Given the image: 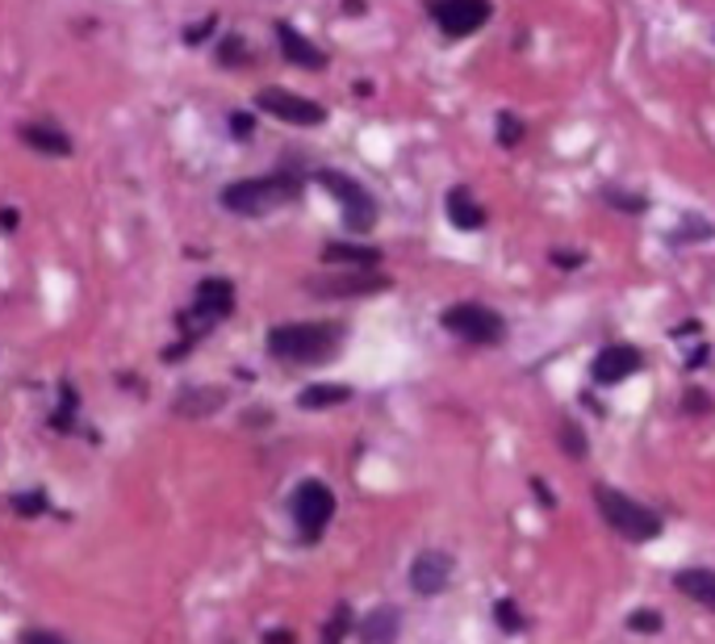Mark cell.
<instances>
[{
    "instance_id": "1",
    "label": "cell",
    "mask_w": 715,
    "mask_h": 644,
    "mask_svg": "<svg viewBox=\"0 0 715 644\" xmlns=\"http://www.w3.org/2000/svg\"><path fill=\"white\" fill-rule=\"evenodd\" d=\"M343 331L331 323H289L268 335V352L285 364H323L339 352Z\"/></svg>"
},
{
    "instance_id": "2",
    "label": "cell",
    "mask_w": 715,
    "mask_h": 644,
    "mask_svg": "<svg viewBox=\"0 0 715 644\" xmlns=\"http://www.w3.org/2000/svg\"><path fill=\"white\" fill-rule=\"evenodd\" d=\"M297 192H302V180L289 176V172H277V176H256V180L226 185V189H222V206H226L231 214L260 218V214H268V210H277V206L297 201Z\"/></svg>"
},
{
    "instance_id": "3",
    "label": "cell",
    "mask_w": 715,
    "mask_h": 644,
    "mask_svg": "<svg viewBox=\"0 0 715 644\" xmlns=\"http://www.w3.org/2000/svg\"><path fill=\"white\" fill-rule=\"evenodd\" d=\"M595 502H598V511H602V519L616 527L623 540H632V545H644V540L661 536V519H657L648 506H641V502H632L628 494H620V490H611V485H598Z\"/></svg>"
},
{
    "instance_id": "4",
    "label": "cell",
    "mask_w": 715,
    "mask_h": 644,
    "mask_svg": "<svg viewBox=\"0 0 715 644\" xmlns=\"http://www.w3.org/2000/svg\"><path fill=\"white\" fill-rule=\"evenodd\" d=\"M444 331H453L465 343H481V348H494L506 335L502 314H494L490 306H477V302H460L453 311H444Z\"/></svg>"
},
{
    "instance_id": "5",
    "label": "cell",
    "mask_w": 715,
    "mask_h": 644,
    "mask_svg": "<svg viewBox=\"0 0 715 644\" xmlns=\"http://www.w3.org/2000/svg\"><path fill=\"white\" fill-rule=\"evenodd\" d=\"M318 185L343 206L348 231H373V222H377V201L368 197V189H364L360 180L343 176V172H318Z\"/></svg>"
},
{
    "instance_id": "6",
    "label": "cell",
    "mask_w": 715,
    "mask_h": 644,
    "mask_svg": "<svg viewBox=\"0 0 715 644\" xmlns=\"http://www.w3.org/2000/svg\"><path fill=\"white\" fill-rule=\"evenodd\" d=\"M427 13L448 38H469L473 30L490 22L494 9H490V0H431Z\"/></svg>"
},
{
    "instance_id": "7",
    "label": "cell",
    "mask_w": 715,
    "mask_h": 644,
    "mask_svg": "<svg viewBox=\"0 0 715 644\" xmlns=\"http://www.w3.org/2000/svg\"><path fill=\"white\" fill-rule=\"evenodd\" d=\"M235 311V285L231 281H222V277H210V281H201L197 285V297H192V311L185 314V331L192 335V327H214L222 323L226 314Z\"/></svg>"
},
{
    "instance_id": "8",
    "label": "cell",
    "mask_w": 715,
    "mask_h": 644,
    "mask_svg": "<svg viewBox=\"0 0 715 644\" xmlns=\"http://www.w3.org/2000/svg\"><path fill=\"white\" fill-rule=\"evenodd\" d=\"M256 105H260L263 114L289 121V126H323V121H327V109H323L318 101L289 93V89H260Z\"/></svg>"
},
{
    "instance_id": "9",
    "label": "cell",
    "mask_w": 715,
    "mask_h": 644,
    "mask_svg": "<svg viewBox=\"0 0 715 644\" xmlns=\"http://www.w3.org/2000/svg\"><path fill=\"white\" fill-rule=\"evenodd\" d=\"M335 515V494L323 485V481H302V490H297V499H293V519L302 527V536L306 540H318L323 536V527L331 524Z\"/></svg>"
},
{
    "instance_id": "10",
    "label": "cell",
    "mask_w": 715,
    "mask_h": 644,
    "mask_svg": "<svg viewBox=\"0 0 715 644\" xmlns=\"http://www.w3.org/2000/svg\"><path fill=\"white\" fill-rule=\"evenodd\" d=\"M595 382L598 385H620L628 382L632 373H641V352L632 348V343H611V348H602L595 356Z\"/></svg>"
},
{
    "instance_id": "11",
    "label": "cell",
    "mask_w": 715,
    "mask_h": 644,
    "mask_svg": "<svg viewBox=\"0 0 715 644\" xmlns=\"http://www.w3.org/2000/svg\"><path fill=\"white\" fill-rule=\"evenodd\" d=\"M448 577H453V557L439 549L431 552H419L414 557V565H410V586L419 590V595H439L444 586H448Z\"/></svg>"
},
{
    "instance_id": "12",
    "label": "cell",
    "mask_w": 715,
    "mask_h": 644,
    "mask_svg": "<svg viewBox=\"0 0 715 644\" xmlns=\"http://www.w3.org/2000/svg\"><path fill=\"white\" fill-rule=\"evenodd\" d=\"M389 281L377 272H348V277H327V281H310V293L318 297H364V293H377Z\"/></svg>"
},
{
    "instance_id": "13",
    "label": "cell",
    "mask_w": 715,
    "mask_h": 644,
    "mask_svg": "<svg viewBox=\"0 0 715 644\" xmlns=\"http://www.w3.org/2000/svg\"><path fill=\"white\" fill-rule=\"evenodd\" d=\"M277 43H281V55H285L293 68H306V72H323L327 68V55L314 47L310 38H302L293 25H277Z\"/></svg>"
},
{
    "instance_id": "14",
    "label": "cell",
    "mask_w": 715,
    "mask_h": 644,
    "mask_svg": "<svg viewBox=\"0 0 715 644\" xmlns=\"http://www.w3.org/2000/svg\"><path fill=\"white\" fill-rule=\"evenodd\" d=\"M444 210H448V218H453L456 231H481V226H485V210L477 206L469 189L448 192V197H444Z\"/></svg>"
},
{
    "instance_id": "15",
    "label": "cell",
    "mask_w": 715,
    "mask_h": 644,
    "mask_svg": "<svg viewBox=\"0 0 715 644\" xmlns=\"http://www.w3.org/2000/svg\"><path fill=\"white\" fill-rule=\"evenodd\" d=\"M673 586L687 598H694L699 607L715 611V570H682L673 577Z\"/></svg>"
},
{
    "instance_id": "16",
    "label": "cell",
    "mask_w": 715,
    "mask_h": 644,
    "mask_svg": "<svg viewBox=\"0 0 715 644\" xmlns=\"http://www.w3.org/2000/svg\"><path fill=\"white\" fill-rule=\"evenodd\" d=\"M398 628H402V623H398V611H394V607H377L368 620L360 623V641L364 644H394L398 641Z\"/></svg>"
},
{
    "instance_id": "17",
    "label": "cell",
    "mask_w": 715,
    "mask_h": 644,
    "mask_svg": "<svg viewBox=\"0 0 715 644\" xmlns=\"http://www.w3.org/2000/svg\"><path fill=\"white\" fill-rule=\"evenodd\" d=\"M22 143L43 155H72V139L55 126H22Z\"/></svg>"
},
{
    "instance_id": "18",
    "label": "cell",
    "mask_w": 715,
    "mask_h": 644,
    "mask_svg": "<svg viewBox=\"0 0 715 644\" xmlns=\"http://www.w3.org/2000/svg\"><path fill=\"white\" fill-rule=\"evenodd\" d=\"M222 402H226L222 389H189V394L176 398V414H185V419H206V414H214Z\"/></svg>"
},
{
    "instance_id": "19",
    "label": "cell",
    "mask_w": 715,
    "mask_h": 644,
    "mask_svg": "<svg viewBox=\"0 0 715 644\" xmlns=\"http://www.w3.org/2000/svg\"><path fill=\"white\" fill-rule=\"evenodd\" d=\"M323 260H327V264H352V268H373V264L382 260V251H377V247H356V243H327Z\"/></svg>"
},
{
    "instance_id": "20",
    "label": "cell",
    "mask_w": 715,
    "mask_h": 644,
    "mask_svg": "<svg viewBox=\"0 0 715 644\" xmlns=\"http://www.w3.org/2000/svg\"><path fill=\"white\" fill-rule=\"evenodd\" d=\"M352 398V389L348 385H310V389H302L297 394V406L302 410H323V406H339Z\"/></svg>"
},
{
    "instance_id": "21",
    "label": "cell",
    "mask_w": 715,
    "mask_h": 644,
    "mask_svg": "<svg viewBox=\"0 0 715 644\" xmlns=\"http://www.w3.org/2000/svg\"><path fill=\"white\" fill-rule=\"evenodd\" d=\"M348 628H352V611L339 602V607H335V616H331V623H327V632H323V644H339L343 636H348Z\"/></svg>"
},
{
    "instance_id": "22",
    "label": "cell",
    "mask_w": 715,
    "mask_h": 644,
    "mask_svg": "<svg viewBox=\"0 0 715 644\" xmlns=\"http://www.w3.org/2000/svg\"><path fill=\"white\" fill-rule=\"evenodd\" d=\"M494 616H499L502 632H519V628H524V620H519V607H515L511 598H502L499 607H494Z\"/></svg>"
},
{
    "instance_id": "23",
    "label": "cell",
    "mask_w": 715,
    "mask_h": 644,
    "mask_svg": "<svg viewBox=\"0 0 715 644\" xmlns=\"http://www.w3.org/2000/svg\"><path fill=\"white\" fill-rule=\"evenodd\" d=\"M243 59H247V47H243V38H226V43H222V50H218V63H222V68H238Z\"/></svg>"
},
{
    "instance_id": "24",
    "label": "cell",
    "mask_w": 715,
    "mask_h": 644,
    "mask_svg": "<svg viewBox=\"0 0 715 644\" xmlns=\"http://www.w3.org/2000/svg\"><path fill=\"white\" fill-rule=\"evenodd\" d=\"M524 139V126H519V118H511V114H499V143L502 147H515Z\"/></svg>"
},
{
    "instance_id": "25",
    "label": "cell",
    "mask_w": 715,
    "mask_h": 644,
    "mask_svg": "<svg viewBox=\"0 0 715 644\" xmlns=\"http://www.w3.org/2000/svg\"><path fill=\"white\" fill-rule=\"evenodd\" d=\"M561 444H565V453H570L573 460H577V456H586V435L573 428V423H565V428H561Z\"/></svg>"
},
{
    "instance_id": "26",
    "label": "cell",
    "mask_w": 715,
    "mask_h": 644,
    "mask_svg": "<svg viewBox=\"0 0 715 644\" xmlns=\"http://www.w3.org/2000/svg\"><path fill=\"white\" fill-rule=\"evenodd\" d=\"M628 628H632V632H657V628H661V616H657V611H632Z\"/></svg>"
},
{
    "instance_id": "27",
    "label": "cell",
    "mask_w": 715,
    "mask_h": 644,
    "mask_svg": "<svg viewBox=\"0 0 715 644\" xmlns=\"http://www.w3.org/2000/svg\"><path fill=\"white\" fill-rule=\"evenodd\" d=\"M22 644H68V641L55 636V632H43V628H30V632H22Z\"/></svg>"
},
{
    "instance_id": "28",
    "label": "cell",
    "mask_w": 715,
    "mask_h": 644,
    "mask_svg": "<svg viewBox=\"0 0 715 644\" xmlns=\"http://www.w3.org/2000/svg\"><path fill=\"white\" fill-rule=\"evenodd\" d=\"M607 201H611V206H623V210H632V214H636V210H644V201L628 197V192H607Z\"/></svg>"
},
{
    "instance_id": "29",
    "label": "cell",
    "mask_w": 715,
    "mask_h": 644,
    "mask_svg": "<svg viewBox=\"0 0 715 644\" xmlns=\"http://www.w3.org/2000/svg\"><path fill=\"white\" fill-rule=\"evenodd\" d=\"M13 506H17V511H25V515H34V511H43V506H47V502H43V494H34V499H13Z\"/></svg>"
},
{
    "instance_id": "30",
    "label": "cell",
    "mask_w": 715,
    "mask_h": 644,
    "mask_svg": "<svg viewBox=\"0 0 715 644\" xmlns=\"http://www.w3.org/2000/svg\"><path fill=\"white\" fill-rule=\"evenodd\" d=\"M231 126H235V139H251V118L247 114H235Z\"/></svg>"
},
{
    "instance_id": "31",
    "label": "cell",
    "mask_w": 715,
    "mask_h": 644,
    "mask_svg": "<svg viewBox=\"0 0 715 644\" xmlns=\"http://www.w3.org/2000/svg\"><path fill=\"white\" fill-rule=\"evenodd\" d=\"M210 25H214V17H210V22H201V25H192L189 34H185V38H189V43H201V38L210 34Z\"/></svg>"
},
{
    "instance_id": "32",
    "label": "cell",
    "mask_w": 715,
    "mask_h": 644,
    "mask_svg": "<svg viewBox=\"0 0 715 644\" xmlns=\"http://www.w3.org/2000/svg\"><path fill=\"white\" fill-rule=\"evenodd\" d=\"M263 641H268V644H293V636H285V632H268Z\"/></svg>"
}]
</instances>
